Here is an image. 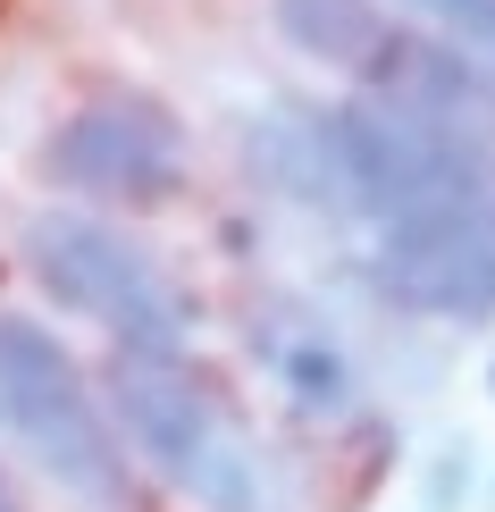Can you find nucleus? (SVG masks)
<instances>
[{
  "label": "nucleus",
  "mask_w": 495,
  "mask_h": 512,
  "mask_svg": "<svg viewBox=\"0 0 495 512\" xmlns=\"http://www.w3.org/2000/svg\"><path fill=\"white\" fill-rule=\"evenodd\" d=\"M0 437L26 445V462L84 512L135 504V454H126L110 403L93 395L59 328L34 311H0Z\"/></svg>",
  "instance_id": "nucleus-1"
},
{
  "label": "nucleus",
  "mask_w": 495,
  "mask_h": 512,
  "mask_svg": "<svg viewBox=\"0 0 495 512\" xmlns=\"http://www.w3.org/2000/svg\"><path fill=\"white\" fill-rule=\"evenodd\" d=\"M328 143H336V202L378 227L445 194H495V126L353 93L328 110Z\"/></svg>",
  "instance_id": "nucleus-4"
},
{
  "label": "nucleus",
  "mask_w": 495,
  "mask_h": 512,
  "mask_svg": "<svg viewBox=\"0 0 495 512\" xmlns=\"http://www.w3.org/2000/svg\"><path fill=\"white\" fill-rule=\"evenodd\" d=\"M244 168H252V185H269V194H286L303 210H344L336 202L328 110H311V101H269V110L244 126Z\"/></svg>",
  "instance_id": "nucleus-8"
},
{
  "label": "nucleus",
  "mask_w": 495,
  "mask_h": 512,
  "mask_svg": "<svg viewBox=\"0 0 495 512\" xmlns=\"http://www.w3.org/2000/svg\"><path fill=\"white\" fill-rule=\"evenodd\" d=\"M395 9H412L420 26H437V34H454L462 51H479L487 76H495V0H395Z\"/></svg>",
  "instance_id": "nucleus-11"
},
{
  "label": "nucleus",
  "mask_w": 495,
  "mask_h": 512,
  "mask_svg": "<svg viewBox=\"0 0 495 512\" xmlns=\"http://www.w3.org/2000/svg\"><path fill=\"white\" fill-rule=\"evenodd\" d=\"M470 479H479V471H470V445H445V454L420 471V512H462L470 504Z\"/></svg>",
  "instance_id": "nucleus-12"
},
{
  "label": "nucleus",
  "mask_w": 495,
  "mask_h": 512,
  "mask_svg": "<svg viewBox=\"0 0 495 512\" xmlns=\"http://www.w3.org/2000/svg\"><path fill=\"white\" fill-rule=\"evenodd\" d=\"M42 177L84 210H168L185 194V126L152 93H93L51 126Z\"/></svg>",
  "instance_id": "nucleus-5"
},
{
  "label": "nucleus",
  "mask_w": 495,
  "mask_h": 512,
  "mask_svg": "<svg viewBox=\"0 0 495 512\" xmlns=\"http://www.w3.org/2000/svg\"><path fill=\"white\" fill-rule=\"evenodd\" d=\"M17 261L42 286V303L110 328V345L126 353H185L193 336V294L152 261V244H135L110 210H34L26 236H17Z\"/></svg>",
  "instance_id": "nucleus-3"
},
{
  "label": "nucleus",
  "mask_w": 495,
  "mask_h": 512,
  "mask_svg": "<svg viewBox=\"0 0 495 512\" xmlns=\"http://www.w3.org/2000/svg\"><path fill=\"white\" fill-rule=\"evenodd\" d=\"M101 403H110L126 454H135L143 471H160L185 504H202V512H269L261 454L244 445V429L227 420L219 387H210L185 353H126V345H110Z\"/></svg>",
  "instance_id": "nucleus-2"
},
{
  "label": "nucleus",
  "mask_w": 495,
  "mask_h": 512,
  "mask_svg": "<svg viewBox=\"0 0 495 512\" xmlns=\"http://www.w3.org/2000/svg\"><path fill=\"white\" fill-rule=\"evenodd\" d=\"M487 395H495V353H487Z\"/></svg>",
  "instance_id": "nucleus-14"
},
{
  "label": "nucleus",
  "mask_w": 495,
  "mask_h": 512,
  "mask_svg": "<svg viewBox=\"0 0 495 512\" xmlns=\"http://www.w3.org/2000/svg\"><path fill=\"white\" fill-rule=\"evenodd\" d=\"M0 512H26V504H17V496H9V479H0Z\"/></svg>",
  "instance_id": "nucleus-13"
},
{
  "label": "nucleus",
  "mask_w": 495,
  "mask_h": 512,
  "mask_svg": "<svg viewBox=\"0 0 495 512\" xmlns=\"http://www.w3.org/2000/svg\"><path fill=\"white\" fill-rule=\"evenodd\" d=\"M269 26H277L286 51L361 76L370 51L386 42V26H395V9H386V0H269Z\"/></svg>",
  "instance_id": "nucleus-9"
},
{
  "label": "nucleus",
  "mask_w": 495,
  "mask_h": 512,
  "mask_svg": "<svg viewBox=\"0 0 495 512\" xmlns=\"http://www.w3.org/2000/svg\"><path fill=\"white\" fill-rule=\"evenodd\" d=\"M277 387H286V403L303 420H344L353 412V361H344V345H328V336H294L286 353H277Z\"/></svg>",
  "instance_id": "nucleus-10"
},
{
  "label": "nucleus",
  "mask_w": 495,
  "mask_h": 512,
  "mask_svg": "<svg viewBox=\"0 0 495 512\" xmlns=\"http://www.w3.org/2000/svg\"><path fill=\"white\" fill-rule=\"evenodd\" d=\"M370 286L412 319L487 328L495 319V194H445L378 227Z\"/></svg>",
  "instance_id": "nucleus-6"
},
{
  "label": "nucleus",
  "mask_w": 495,
  "mask_h": 512,
  "mask_svg": "<svg viewBox=\"0 0 495 512\" xmlns=\"http://www.w3.org/2000/svg\"><path fill=\"white\" fill-rule=\"evenodd\" d=\"M361 93H378V101H403V110H428V118H462V126H495V76H487V59L479 51H462L454 34H437V26H386V42L370 51V68L353 76Z\"/></svg>",
  "instance_id": "nucleus-7"
}]
</instances>
